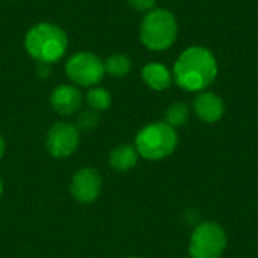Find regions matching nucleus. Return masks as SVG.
<instances>
[{
    "label": "nucleus",
    "instance_id": "nucleus-10",
    "mask_svg": "<svg viewBox=\"0 0 258 258\" xmlns=\"http://www.w3.org/2000/svg\"><path fill=\"white\" fill-rule=\"evenodd\" d=\"M194 110L204 122H216L222 118L225 106L219 95L213 92H200L194 100Z\"/></svg>",
    "mask_w": 258,
    "mask_h": 258
},
{
    "label": "nucleus",
    "instance_id": "nucleus-1",
    "mask_svg": "<svg viewBox=\"0 0 258 258\" xmlns=\"http://www.w3.org/2000/svg\"><path fill=\"white\" fill-rule=\"evenodd\" d=\"M216 76L218 62L213 53L204 47H189L178 56L174 65L177 85L190 92H201L209 88Z\"/></svg>",
    "mask_w": 258,
    "mask_h": 258
},
{
    "label": "nucleus",
    "instance_id": "nucleus-3",
    "mask_svg": "<svg viewBox=\"0 0 258 258\" xmlns=\"http://www.w3.org/2000/svg\"><path fill=\"white\" fill-rule=\"evenodd\" d=\"M178 26L175 17L168 9L154 8L147 12L139 29L142 44L153 51L168 50L177 39Z\"/></svg>",
    "mask_w": 258,
    "mask_h": 258
},
{
    "label": "nucleus",
    "instance_id": "nucleus-17",
    "mask_svg": "<svg viewBox=\"0 0 258 258\" xmlns=\"http://www.w3.org/2000/svg\"><path fill=\"white\" fill-rule=\"evenodd\" d=\"M128 5L139 12H150L156 6V0H127Z\"/></svg>",
    "mask_w": 258,
    "mask_h": 258
},
{
    "label": "nucleus",
    "instance_id": "nucleus-4",
    "mask_svg": "<svg viewBox=\"0 0 258 258\" xmlns=\"http://www.w3.org/2000/svg\"><path fill=\"white\" fill-rule=\"evenodd\" d=\"M136 150L148 160H160L172 154L178 144L175 128L166 122H151L136 135Z\"/></svg>",
    "mask_w": 258,
    "mask_h": 258
},
{
    "label": "nucleus",
    "instance_id": "nucleus-11",
    "mask_svg": "<svg viewBox=\"0 0 258 258\" xmlns=\"http://www.w3.org/2000/svg\"><path fill=\"white\" fill-rule=\"evenodd\" d=\"M142 79L144 82L154 91H163L168 89L172 83V76L171 71L157 62H151L147 63L142 68Z\"/></svg>",
    "mask_w": 258,
    "mask_h": 258
},
{
    "label": "nucleus",
    "instance_id": "nucleus-20",
    "mask_svg": "<svg viewBox=\"0 0 258 258\" xmlns=\"http://www.w3.org/2000/svg\"><path fill=\"white\" fill-rule=\"evenodd\" d=\"M130 258H135V257H130Z\"/></svg>",
    "mask_w": 258,
    "mask_h": 258
},
{
    "label": "nucleus",
    "instance_id": "nucleus-8",
    "mask_svg": "<svg viewBox=\"0 0 258 258\" xmlns=\"http://www.w3.org/2000/svg\"><path fill=\"white\" fill-rule=\"evenodd\" d=\"M101 184H103V181H101L98 171H95L92 168H83V169L77 171L76 175L73 177L70 190H71V195L77 201L88 204L98 198Z\"/></svg>",
    "mask_w": 258,
    "mask_h": 258
},
{
    "label": "nucleus",
    "instance_id": "nucleus-19",
    "mask_svg": "<svg viewBox=\"0 0 258 258\" xmlns=\"http://www.w3.org/2000/svg\"><path fill=\"white\" fill-rule=\"evenodd\" d=\"M2 192H3V184H2V180H0V197H2Z\"/></svg>",
    "mask_w": 258,
    "mask_h": 258
},
{
    "label": "nucleus",
    "instance_id": "nucleus-13",
    "mask_svg": "<svg viewBox=\"0 0 258 258\" xmlns=\"http://www.w3.org/2000/svg\"><path fill=\"white\" fill-rule=\"evenodd\" d=\"M132 70V59L125 54L115 53L104 60V71L112 77H124Z\"/></svg>",
    "mask_w": 258,
    "mask_h": 258
},
{
    "label": "nucleus",
    "instance_id": "nucleus-5",
    "mask_svg": "<svg viewBox=\"0 0 258 258\" xmlns=\"http://www.w3.org/2000/svg\"><path fill=\"white\" fill-rule=\"evenodd\" d=\"M227 246V234L216 222H201L192 233L189 254L192 258H219Z\"/></svg>",
    "mask_w": 258,
    "mask_h": 258
},
{
    "label": "nucleus",
    "instance_id": "nucleus-18",
    "mask_svg": "<svg viewBox=\"0 0 258 258\" xmlns=\"http://www.w3.org/2000/svg\"><path fill=\"white\" fill-rule=\"evenodd\" d=\"M3 153H5V142H3V139L0 138V160H2V157H3Z\"/></svg>",
    "mask_w": 258,
    "mask_h": 258
},
{
    "label": "nucleus",
    "instance_id": "nucleus-14",
    "mask_svg": "<svg viewBox=\"0 0 258 258\" xmlns=\"http://www.w3.org/2000/svg\"><path fill=\"white\" fill-rule=\"evenodd\" d=\"M86 103L91 107V110H106L110 107L112 103V97L109 94V91H106L104 88H98L94 86L89 89V92L86 94Z\"/></svg>",
    "mask_w": 258,
    "mask_h": 258
},
{
    "label": "nucleus",
    "instance_id": "nucleus-7",
    "mask_svg": "<svg viewBox=\"0 0 258 258\" xmlns=\"http://www.w3.org/2000/svg\"><path fill=\"white\" fill-rule=\"evenodd\" d=\"M79 128L70 122H56L47 135V150L51 156L63 159L79 147Z\"/></svg>",
    "mask_w": 258,
    "mask_h": 258
},
{
    "label": "nucleus",
    "instance_id": "nucleus-9",
    "mask_svg": "<svg viewBox=\"0 0 258 258\" xmlns=\"http://www.w3.org/2000/svg\"><path fill=\"white\" fill-rule=\"evenodd\" d=\"M82 101H83L82 92L73 85H60L54 88V91L50 95L51 107L57 113L65 116L76 113L80 109Z\"/></svg>",
    "mask_w": 258,
    "mask_h": 258
},
{
    "label": "nucleus",
    "instance_id": "nucleus-15",
    "mask_svg": "<svg viewBox=\"0 0 258 258\" xmlns=\"http://www.w3.org/2000/svg\"><path fill=\"white\" fill-rule=\"evenodd\" d=\"M189 118V107L184 103H174L168 107L165 113V122L172 128L181 127Z\"/></svg>",
    "mask_w": 258,
    "mask_h": 258
},
{
    "label": "nucleus",
    "instance_id": "nucleus-2",
    "mask_svg": "<svg viewBox=\"0 0 258 258\" xmlns=\"http://www.w3.org/2000/svg\"><path fill=\"white\" fill-rule=\"evenodd\" d=\"M24 47L29 56L38 63L51 65L63 57L68 47V36L57 24L42 21L29 29L24 38Z\"/></svg>",
    "mask_w": 258,
    "mask_h": 258
},
{
    "label": "nucleus",
    "instance_id": "nucleus-16",
    "mask_svg": "<svg viewBox=\"0 0 258 258\" xmlns=\"http://www.w3.org/2000/svg\"><path fill=\"white\" fill-rule=\"evenodd\" d=\"M98 124V116L95 110H85L77 118V128L80 130H92Z\"/></svg>",
    "mask_w": 258,
    "mask_h": 258
},
{
    "label": "nucleus",
    "instance_id": "nucleus-12",
    "mask_svg": "<svg viewBox=\"0 0 258 258\" xmlns=\"http://www.w3.org/2000/svg\"><path fill=\"white\" fill-rule=\"evenodd\" d=\"M138 156H139V153H138L136 147L128 145V144H122V145H118V147L110 153L109 162H110V166H112L115 171L124 172V171L132 169V168L136 165Z\"/></svg>",
    "mask_w": 258,
    "mask_h": 258
},
{
    "label": "nucleus",
    "instance_id": "nucleus-6",
    "mask_svg": "<svg viewBox=\"0 0 258 258\" xmlns=\"http://www.w3.org/2000/svg\"><path fill=\"white\" fill-rule=\"evenodd\" d=\"M65 71L73 83L85 88L97 86L106 74L104 62L91 51H79L73 54L65 63Z\"/></svg>",
    "mask_w": 258,
    "mask_h": 258
}]
</instances>
